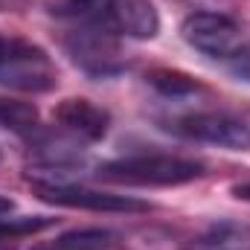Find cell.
Instances as JSON below:
<instances>
[{
    "label": "cell",
    "mask_w": 250,
    "mask_h": 250,
    "mask_svg": "<svg viewBox=\"0 0 250 250\" xmlns=\"http://www.w3.org/2000/svg\"><path fill=\"white\" fill-rule=\"evenodd\" d=\"M53 12L70 23H84L131 41H151L160 32V15L151 0H59Z\"/></svg>",
    "instance_id": "1"
},
{
    "label": "cell",
    "mask_w": 250,
    "mask_h": 250,
    "mask_svg": "<svg viewBox=\"0 0 250 250\" xmlns=\"http://www.w3.org/2000/svg\"><path fill=\"white\" fill-rule=\"evenodd\" d=\"M204 175H207V166L201 160L184 157V154H163V151L105 160L96 169L99 181L120 184V187H184Z\"/></svg>",
    "instance_id": "2"
},
{
    "label": "cell",
    "mask_w": 250,
    "mask_h": 250,
    "mask_svg": "<svg viewBox=\"0 0 250 250\" xmlns=\"http://www.w3.org/2000/svg\"><path fill=\"white\" fill-rule=\"evenodd\" d=\"M59 84V67L44 47L0 32V87L23 93H47Z\"/></svg>",
    "instance_id": "3"
},
{
    "label": "cell",
    "mask_w": 250,
    "mask_h": 250,
    "mask_svg": "<svg viewBox=\"0 0 250 250\" xmlns=\"http://www.w3.org/2000/svg\"><path fill=\"white\" fill-rule=\"evenodd\" d=\"M62 47L70 56V62L82 73H87L90 79H111L125 70V59L117 35H108L102 29L73 23L70 29H64Z\"/></svg>",
    "instance_id": "4"
},
{
    "label": "cell",
    "mask_w": 250,
    "mask_h": 250,
    "mask_svg": "<svg viewBox=\"0 0 250 250\" xmlns=\"http://www.w3.org/2000/svg\"><path fill=\"white\" fill-rule=\"evenodd\" d=\"M163 128L184 140L218 146L227 151H250V125L221 111H189L166 120Z\"/></svg>",
    "instance_id": "5"
},
{
    "label": "cell",
    "mask_w": 250,
    "mask_h": 250,
    "mask_svg": "<svg viewBox=\"0 0 250 250\" xmlns=\"http://www.w3.org/2000/svg\"><path fill=\"white\" fill-rule=\"evenodd\" d=\"M32 192L38 201L70 209H90V212H148L151 204L134 195H114L102 189L62 184V181H32Z\"/></svg>",
    "instance_id": "6"
},
{
    "label": "cell",
    "mask_w": 250,
    "mask_h": 250,
    "mask_svg": "<svg viewBox=\"0 0 250 250\" xmlns=\"http://www.w3.org/2000/svg\"><path fill=\"white\" fill-rule=\"evenodd\" d=\"M181 35L192 50L230 62L242 50V26L221 12H192L181 23Z\"/></svg>",
    "instance_id": "7"
},
{
    "label": "cell",
    "mask_w": 250,
    "mask_h": 250,
    "mask_svg": "<svg viewBox=\"0 0 250 250\" xmlns=\"http://www.w3.org/2000/svg\"><path fill=\"white\" fill-rule=\"evenodd\" d=\"M53 120L59 123L64 134H70L82 143H99L111 131V114L84 96L62 99L53 111Z\"/></svg>",
    "instance_id": "8"
},
{
    "label": "cell",
    "mask_w": 250,
    "mask_h": 250,
    "mask_svg": "<svg viewBox=\"0 0 250 250\" xmlns=\"http://www.w3.org/2000/svg\"><path fill=\"white\" fill-rule=\"evenodd\" d=\"M181 250H250V221L218 218L187 239Z\"/></svg>",
    "instance_id": "9"
},
{
    "label": "cell",
    "mask_w": 250,
    "mask_h": 250,
    "mask_svg": "<svg viewBox=\"0 0 250 250\" xmlns=\"http://www.w3.org/2000/svg\"><path fill=\"white\" fill-rule=\"evenodd\" d=\"M125 242L120 233L108 227H82V230H67L56 236L53 242L35 245L32 250H123Z\"/></svg>",
    "instance_id": "10"
},
{
    "label": "cell",
    "mask_w": 250,
    "mask_h": 250,
    "mask_svg": "<svg viewBox=\"0 0 250 250\" xmlns=\"http://www.w3.org/2000/svg\"><path fill=\"white\" fill-rule=\"evenodd\" d=\"M0 128L29 140L41 128L38 108L32 102H21V99H0Z\"/></svg>",
    "instance_id": "11"
},
{
    "label": "cell",
    "mask_w": 250,
    "mask_h": 250,
    "mask_svg": "<svg viewBox=\"0 0 250 250\" xmlns=\"http://www.w3.org/2000/svg\"><path fill=\"white\" fill-rule=\"evenodd\" d=\"M146 82L163 93V96H172V99H187L192 93L201 90V82L192 79L189 73H181V70H172V67H154L146 73Z\"/></svg>",
    "instance_id": "12"
},
{
    "label": "cell",
    "mask_w": 250,
    "mask_h": 250,
    "mask_svg": "<svg viewBox=\"0 0 250 250\" xmlns=\"http://www.w3.org/2000/svg\"><path fill=\"white\" fill-rule=\"evenodd\" d=\"M56 218L50 215H21V218H0V242L18 239V236H32L47 227H53Z\"/></svg>",
    "instance_id": "13"
},
{
    "label": "cell",
    "mask_w": 250,
    "mask_h": 250,
    "mask_svg": "<svg viewBox=\"0 0 250 250\" xmlns=\"http://www.w3.org/2000/svg\"><path fill=\"white\" fill-rule=\"evenodd\" d=\"M230 70H233L236 79L250 84V44H242V50L230 59Z\"/></svg>",
    "instance_id": "14"
},
{
    "label": "cell",
    "mask_w": 250,
    "mask_h": 250,
    "mask_svg": "<svg viewBox=\"0 0 250 250\" xmlns=\"http://www.w3.org/2000/svg\"><path fill=\"white\" fill-rule=\"evenodd\" d=\"M233 198L236 201H245V204H250V181H239V184H233Z\"/></svg>",
    "instance_id": "15"
},
{
    "label": "cell",
    "mask_w": 250,
    "mask_h": 250,
    "mask_svg": "<svg viewBox=\"0 0 250 250\" xmlns=\"http://www.w3.org/2000/svg\"><path fill=\"white\" fill-rule=\"evenodd\" d=\"M12 209H15V201L6 198V195H0V215H9Z\"/></svg>",
    "instance_id": "16"
},
{
    "label": "cell",
    "mask_w": 250,
    "mask_h": 250,
    "mask_svg": "<svg viewBox=\"0 0 250 250\" xmlns=\"http://www.w3.org/2000/svg\"><path fill=\"white\" fill-rule=\"evenodd\" d=\"M0 163H3V148H0Z\"/></svg>",
    "instance_id": "17"
},
{
    "label": "cell",
    "mask_w": 250,
    "mask_h": 250,
    "mask_svg": "<svg viewBox=\"0 0 250 250\" xmlns=\"http://www.w3.org/2000/svg\"><path fill=\"white\" fill-rule=\"evenodd\" d=\"M0 250H6V248H0Z\"/></svg>",
    "instance_id": "18"
}]
</instances>
